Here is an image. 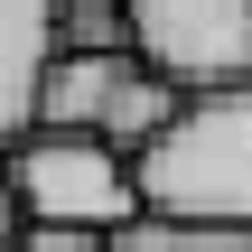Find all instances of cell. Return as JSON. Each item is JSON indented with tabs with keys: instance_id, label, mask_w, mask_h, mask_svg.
I'll list each match as a JSON object with an SVG mask.
<instances>
[{
	"instance_id": "obj_10",
	"label": "cell",
	"mask_w": 252,
	"mask_h": 252,
	"mask_svg": "<svg viewBox=\"0 0 252 252\" xmlns=\"http://www.w3.org/2000/svg\"><path fill=\"white\" fill-rule=\"evenodd\" d=\"M9 234H19V206H9V178H0V252H9Z\"/></svg>"
},
{
	"instance_id": "obj_4",
	"label": "cell",
	"mask_w": 252,
	"mask_h": 252,
	"mask_svg": "<svg viewBox=\"0 0 252 252\" xmlns=\"http://www.w3.org/2000/svg\"><path fill=\"white\" fill-rule=\"evenodd\" d=\"M47 56H56V0H0V150L28 140Z\"/></svg>"
},
{
	"instance_id": "obj_3",
	"label": "cell",
	"mask_w": 252,
	"mask_h": 252,
	"mask_svg": "<svg viewBox=\"0 0 252 252\" xmlns=\"http://www.w3.org/2000/svg\"><path fill=\"white\" fill-rule=\"evenodd\" d=\"M122 47L168 94L252 84V0H122Z\"/></svg>"
},
{
	"instance_id": "obj_8",
	"label": "cell",
	"mask_w": 252,
	"mask_h": 252,
	"mask_svg": "<svg viewBox=\"0 0 252 252\" xmlns=\"http://www.w3.org/2000/svg\"><path fill=\"white\" fill-rule=\"evenodd\" d=\"M112 252H252V234H206V224H122Z\"/></svg>"
},
{
	"instance_id": "obj_2",
	"label": "cell",
	"mask_w": 252,
	"mask_h": 252,
	"mask_svg": "<svg viewBox=\"0 0 252 252\" xmlns=\"http://www.w3.org/2000/svg\"><path fill=\"white\" fill-rule=\"evenodd\" d=\"M0 178H9L19 224H75V234H122V224H140L131 159L103 150L94 131H28L19 150H0Z\"/></svg>"
},
{
	"instance_id": "obj_5",
	"label": "cell",
	"mask_w": 252,
	"mask_h": 252,
	"mask_svg": "<svg viewBox=\"0 0 252 252\" xmlns=\"http://www.w3.org/2000/svg\"><path fill=\"white\" fill-rule=\"evenodd\" d=\"M122 75H131V56H75V47H56L47 75H37V122L28 131H103V103H112Z\"/></svg>"
},
{
	"instance_id": "obj_9",
	"label": "cell",
	"mask_w": 252,
	"mask_h": 252,
	"mask_svg": "<svg viewBox=\"0 0 252 252\" xmlns=\"http://www.w3.org/2000/svg\"><path fill=\"white\" fill-rule=\"evenodd\" d=\"M9 252H112V234H75V224H19Z\"/></svg>"
},
{
	"instance_id": "obj_6",
	"label": "cell",
	"mask_w": 252,
	"mask_h": 252,
	"mask_svg": "<svg viewBox=\"0 0 252 252\" xmlns=\"http://www.w3.org/2000/svg\"><path fill=\"white\" fill-rule=\"evenodd\" d=\"M178 103H187V94H168L159 75H140V65H131V75L112 84V103H103V131H94V140H103V150H122V159H140V150L178 122Z\"/></svg>"
},
{
	"instance_id": "obj_7",
	"label": "cell",
	"mask_w": 252,
	"mask_h": 252,
	"mask_svg": "<svg viewBox=\"0 0 252 252\" xmlns=\"http://www.w3.org/2000/svg\"><path fill=\"white\" fill-rule=\"evenodd\" d=\"M56 47H75V56H131L122 47V0H56Z\"/></svg>"
},
{
	"instance_id": "obj_1",
	"label": "cell",
	"mask_w": 252,
	"mask_h": 252,
	"mask_svg": "<svg viewBox=\"0 0 252 252\" xmlns=\"http://www.w3.org/2000/svg\"><path fill=\"white\" fill-rule=\"evenodd\" d=\"M131 196H140L150 224L252 234V84L187 94L178 122L131 159Z\"/></svg>"
}]
</instances>
